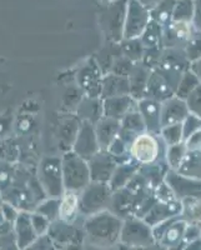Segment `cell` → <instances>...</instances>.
<instances>
[{
	"label": "cell",
	"mask_w": 201,
	"mask_h": 250,
	"mask_svg": "<svg viewBox=\"0 0 201 250\" xmlns=\"http://www.w3.org/2000/svg\"><path fill=\"white\" fill-rule=\"evenodd\" d=\"M124 219L119 218L109 209L86 216L82 223L85 248L109 249L119 245L120 231Z\"/></svg>",
	"instance_id": "1"
},
{
	"label": "cell",
	"mask_w": 201,
	"mask_h": 250,
	"mask_svg": "<svg viewBox=\"0 0 201 250\" xmlns=\"http://www.w3.org/2000/svg\"><path fill=\"white\" fill-rule=\"evenodd\" d=\"M119 245L129 249H151L156 247L153 228L142 218L129 216L124 219L120 231Z\"/></svg>",
	"instance_id": "2"
},
{
	"label": "cell",
	"mask_w": 201,
	"mask_h": 250,
	"mask_svg": "<svg viewBox=\"0 0 201 250\" xmlns=\"http://www.w3.org/2000/svg\"><path fill=\"white\" fill-rule=\"evenodd\" d=\"M62 184L65 190L81 191L91 182L88 160L68 150L61 156Z\"/></svg>",
	"instance_id": "3"
},
{
	"label": "cell",
	"mask_w": 201,
	"mask_h": 250,
	"mask_svg": "<svg viewBox=\"0 0 201 250\" xmlns=\"http://www.w3.org/2000/svg\"><path fill=\"white\" fill-rule=\"evenodd\" d=\"M166 145L161 138L144 131L135 138L129 145V155L139 165L151 164L165 159Z\"/></svg>",
	"instance_id": "4"
},
{
	"label": "cell",
	"mask_w": 201,
	"mask_h": 250,
	"mask_svg": "<svg viewBox=\"0 0 201 250\" xmlns=\"http://www.w3.org/2000/svg\"><path fill=\"white\" fill-rule=\"evenodd\" d=\"M181 73L164 68V66H156L151 69L149 80L146 84L144 98L164 102L173 95H175L176 86Z\"/></svg>",
	"instance_id": "5"
},
{
	"label": "cell",
	"mask_w": 201,
	"mask_h": 250,
	"mask_svg": "<svg viewBox=\"0 0 201 250\" xmlns=\"http://www.w3.org/2000/svg\"><path fill=\"white\" fill-rule=\"evenodd\" d=\"M113 190L109 183L91 180L79 191V214L84 218L108 209Z\"/></svg>",
	"instance_id": "6"
},
{
	"label": "cell",
	"mask_w": 201,
	"mask_h": 250,
	"mask_svg": "<svg viewBox=\"0 0 201 250\" xmlns=\"http://www.w3.org/2000/svg\"><path fill=\"white\" fill-rule=\"evenodd\" d=\"M186 227L187 222L181 215L173 216L151 227L156 247L161 249H182Z\"/></svg>",
	"instance_id": "7"
},
{
	"label": "cell",
	"mask_w": 201,
	"mask_h": 250,
	"mask_svg": "<svg viewBox=\"0 0 201 250\" xmlns=\"http://www.w3.org/2000/svg\"><path fill=\"white\" fill-rule=\"evenodd\" d=\"M38 176L41 189L48 198H60L65 190L62 184L61 158L59 156L44 158L40 162Z\"/></svg>",
	"instance_id": "8"
},
{
	"label": "cell",
	"mask_w": 201,
	"mask_h": 250,
	"mask_svg": "<svg viewBox=\"0 0 201 250\" xmlns=\"http://www.w3.org/2000/svg\"><path fill=\"white\" fill-rule=\"evenodd\" d=\"M48 235L54 242L55 249L60 248H82L84 244V229L75 223L64 222L57 219L50 222Z\"/></svg>",
	"instance_id": "9"
},
{
	"label": "cell",
	"mask_w": 201,
	"mask_h": 250,
	"mask_svg": "<svg viewBox=\"0 0 201 250\" xmlns=\"http://www.w3.org/2000/svg\"><path fill=\"white\" fill-rule=\"evenodd\" d=\"M126 4L128 1L126 3L118 1L109 8L108 12L100 17V28L106 42L120 43L122 40Z\"/></svg>",
	"instance_id": "10"
},
{
	"label": "cell",
	"mask_w": 201,
	"mask_h": 250,
	"mask_svg": "<svg viewBox=\"0 0 201 250\" xmlns=\"http://www.w3.org/2000/svg\"><path fill=\"white\" fill-rule=\"evenodd\" d=\"M150 21V10L140 0H128L122 39L139 38Z\"/></svg>",
	"instance_id": "11"
},
{
	"label": "cell",
	"mask_w": 201,
	"mask_h": 250,
	"mask_svg": "<svg viewBox=\"0 0 201 250\" xmlns=\"http://www.w3.org/2000/svg\"><path fill=\"white\" fill-rule=\"evenodd\" d=\"M104 74L97 60L91 58L77 73V84L85 97L101 98V80Z\"/></svg>",
	"instance_id": "12"
},
{
	"label": "cell",
	"mask_w": 201,
	"mask_h": 250,
	"mask_svg": "<svg viewBox=\"0 0 201 250\" xmlns=\"http://www.w3.org/2000/svg\"><path fill=\"white\" fill-rule=\"evenodd\" d=\"M164 182L170 188L175 198L180 202L187 198L201 196V180L185 176L175 170L167 169Z\"/></svg>",
	"instance_id": "13"
},
{
	"label": "cell",
	"mask_w": 201,
	"mask_h": 250,
	"mask_svg": "<svg viewBox=\"0 0 201 250\" xmlns=\"http://www.w3.org/2000/svg\"><path fill=\"white\" fill-rule=\"evenodd\" d=\"M71 150L85 160H89L91 156H94L100 150L94 124H91L90 122L81 120L77 137L74 139Z\"/></svg>",
	"instance_id": "14"
},
{
	"label": "cell",
	"mask_w": 201,
	"mask_h": 250,
	"mask_svg": "<svg viewBox=\"0 0 201 250\" xmlns=\"http://www.w3.org/2000/svg\"><path fill=\"white\" fill-rule=\"evenodd\" d=\"M194 33H195V28L193 23L171 21L169 25L162 28L161 46L162 48L184 49Z\"/></svg>",
	"instance_id": "15"
},
{
	"label": "cell",
	"mask_w": 201,
	"mask_h": 250,
	"mask_svg": "<svg viewBox=\"0 0 201 250\" xmlns=\"http://www.w3.org/2000/svg\"><path fill=\"white\" fill-rule=\"evenodd\" d=\"M88 164L91 180L109 183L118 162L108 150H99L88 160Z\"/></svg>",
	"instance_id": "16"
},
{
	"label": "cell",
	"mask_w": 201,
	"mask_h": 250,
	"mask_svg": "<svg viewBox=\"0 0 201 250\" xmlns=\"http://www.w3.org/2000/svg\"><path fill=\"white\" fill-rule=\"evenodd\" d=\"M135 109H138V100L134 99L130 94L102 99V115L104 117L120 120L126 114Z\"/></svg>",
	"instance_id": "17"
},
{
	"label": "cell",
	"mask_w": 201,
	"mask_h": 250,
	"mask_svg": "<svg viewBox=\"0 0 201 250\" xmlns=\"http://www.w3.org/2000/svg\"><path fill=\"white\" fill-rule=\"evenodd\" d=\"M136 199H138V195L131 193L128 188L124 187L113 191L108 209L121 219L134 216Z\"/></svg>",
	"instance_id": "18"
},
{
	"label": "cell",
	"mask_w": 201,
	"mask_h": 250,
	"mask_svg": "<svg viewBox=\"0 0 201 250\" xmlns=\"http://www.w3.org/2000/svg\"><path fill=\"white\" fill-rule=\"evenodd\" d=\"M182 211V202L178 199L170 200V202H158L150 208V210L145 214L144 219L145 222L150 227L159 224V223L164 222L166 219L173 218L176 215H181Z\"/></svg>",
	"instance_id": "19"
},
{
	"label": "cell",
	"mask_w": 201,
	"mask_h": 250,
	"mask_svg": "<svg viewBox=\"0 0 201 250\" xmlns=\"http://www.w3.org/2000/svg\"><path fill=\"white\" fill-rule=\"evenodd\" d=\"M160 109H161V103L158 100L150 98H141L138 100V110L141 114L146 131L156 135H159L161 129Z\"/></svg>",
	"instance_id": "20"
},
{
	"label": "cell",
	"mask_w": 201,
	"mask_h": 250,
	"mask_svg": "<svg viewBox=\"0 0 201 250\" xmlns=\"http://www.w3.org/2000/svg\"><path fill=\"white\" fill-rule=\"evenodd\" d=\"M187 114H189V109H187L185 100L173 95L169 99L161 102V109H160L161 128L166 125L182 123Z\"/></svg>",
	"instance_id": "21"
},
{
	"label": "cell",
	"mask_w": 201,
	"mask_h": 250,
	"mask_svg": "<svg viewBox=\"0 0 201 250\" xmlns=\"http://www.w3.org/2000/svg\"><path fill=\"white\" fill-rule=\"evenodd\" d=\"M14 236L18 249H28L31 243L35 240L38 235L31 225L30 211H19L18 218L14 222Z\"/></svg>",
	"instance_id": "22"
},
{
	"label": "cell",
	"mask_w": 201,
	"mask_h": 250,
	"mask_svg": "<svg viewBox=\"0 0 201 250\" xmlns=\"http://www.w3.org/2000/svg\"><path fill=\"white\" fill-rule=\"evenodd\" d=\"M119 122L120 128L118 135H119V137L128 145H130L131 142H133L138 135H140L141 133L146 131L141 114L139 113L138 109L126 114V115H125L124 118H121Z\"/></svg>",
	"instance_id": "23"
},
{
	"label": "cell",
	"mask_w": 201,
	"mask_h": 250,
	"mask_svg": "<svg viewBox=\"0 0 201 250\" xmlns=\"http://www.w3.org/2000/svg\"><path fill=\"white\" fill-rule=\"evenodd\" d=\"M150 71L151 69L145 66L141 62H138L134 64L133 69L129 73L128 80L129 86H130V95L135 100H139L145 97V90H146Z\"/></svg>",
	"instance_id": "24"
},
{
	"label": "cell",
	"mask_w": 201,
	"mask_h": 250,
	"mask_svg": "<svg viewBox=\"0 0 201 250\" xmlns=\"http://www.w3.org/2000/svg\"><path fill=\"white\" fill-rule=\"evenodd\" d=\"M94 126H95L100 150H108L109 145L119 134L120 122L113 118L102 117L94 124Z\"/></svg>",
	"instance_id": "25"
},
{
	"label": "cell",
	"mask_w": 201,
	"mask_h": 250,
	"mask_svg": "<svg viewBox=\"0 0 201 250\" xmlns=\"http://www.w3.org/2000/svg\"><path fill=\"white\" fill-rule=\"evenodd\" d=\"M128 94H130L128 77L114 74V73L104 74L101 80V99L128 95Z\"/></svg>",
	"instance_id": "26"
},
{
	"label": "cell",
	"mask_w": 201,
	"mask_h": 250,
	"mask_svg": "<svg viewBox=\"0 0 201 250\" xmlns=\"http://www.w3.org/2000/svg\"><path fill=\"white\" fill-rule=\"evenodd\" d=\"M79 215V193L75 190H64L60 196L59 219L68 223H75Z\"/></svg>",
	"instance_id": "27"
},
{
	"label": "cell",
	"mask_w": 201,
	"mask_h": 250,
	"mask_svg": "<svg viewBox=\"0 0 201 250\" xmlns=\"http://www.w3.org/2000/svg\"><path fill=\"white\" fill-rule=\"evenodd\" d=\"M77 114L80 120H85V122H90L91 124H95L100 118L104 117L102 115V99L84 95L77 108Z\"/></svg>",
	"instance_id": "28"
},
{
	"label": "cell",
	"mask_w": 201,
	"mask_h": 250,
	"mask_svg": "<svg viewBox=\"0 0 201 250\" xmlns=\"http://www.w3.org/2000/svg\"><path fill=\"white\" fill-rule=\"evenodd\" d=\"M139 168L140 165L133 159L116 165L115 170H114L113 175L109 180V187H110L111 190L114 191L124 188L125 185L128 184L129 180L131 179V176L139 170Z\"/></svg>",
	"instance_id": "29"
},
{
	"label": "cell",
	"mask_w": 201,
	"mask_h": 250,
	"mask_svg": "<svg viewBox=\"0 0 201 250\" xmlns=\"http://www.w3.org/2000/svg\"><path fill=\"white\" fill-rule=\"evenodd\" d=\"M190 62L187 60L184 49L179 48H162L161 60H160V66L171 69V70L182 73L186 69H189Z\"/></svg>",
	"instance_id": "30"
},
{
	"label": "cell",
	"mask_w": 201,
	"mask_h": 250,
	"mask_svg": "<svg viewBox=\"0 0 201 250\" xmlns=\"http://www.w3.org/2000/svg\"><path fill=\"white\" fill-rule=\"evenodd\" d=\"M178 173L201 180V150H187Z\"/></svg>",
	"instance_id": "31"
},
{
	"label": "cell",
	"mask_w": 201,
	"mask_h": 250,
	"mask_svg": "<svg viewBox=\"0 0 201 250\" xmlns=\"http://www.w3.org/2000/svg\"><path fill=\"white\" fill-rule=\"evenodd\" d=\"M176 0H159L158 3L150 8V19L156 21L162 28L167 26L173 21L174 6Z\"/></svg>",
	"instance_id": "32"
},
{
	"label": "cell",
	"mask_w": 201,
	"mask_h": 250,
	"mask_svg": "<svg viewBox=\"0 0 201 250\" xmlns=\"http://www.w3.org/2000/svg\"><path fill=\"white\" fill-rule=\"evenodd\" d=\"M119 55H121V50H120L119 43H111V42H106V45L104 49L100 50L99 54L94 59L97 60L98 65L101 69L102 74H108L110 73V69L113 66L114 62Z\"/></svg>",
	"instance_id": "33"
},
{
	"label": "cell",
	"mask_w": 201,
	"mask_h": 250,
	"mask_svg": "<svg viewBox=\"0 0 201 250\" xmlns=\"http://www.w3.org/2000/svg\"><path fill=\"white\" fill-rule=\"evenodd\" d=\"M161 37H162V26L159 25L156 21L150 19L147 23L146 28L144 29L142 34L140 35L139 39L145 49L156 48L161 46ZM162 48V46H161Z\"/></svg>",
	"instance_id": "34"
},
{
	"label": "cell",
	"mask_w": 201,
	"mask_h": 250,
	"mask_svg": "<svg viewBox=\"0 0 201 250\" xmlns=\"http://www.w3.org/2000/svg\"><path fill=\"white\" fill-rule=\"evenodd\" d=\"M181 216L190 224H196L201 228V196L182 200Z\"/></svg>",
	"instance_id": "35"
},
{
	"label": "cell",
	"mask_w": 201,
	"mask_h": 250,
	"mask_svg": "<svg viewBox=\"0 0 201 250\" xmlns=\"http://www.w3.org/2000/svg\"><path fill=\"white\" fill-rule=\"evenodd\" d=\"M199 83H200V80L198 79V77L190 69H186L180 75V79H179L178 86H176L175 90V97L185 100L187 95L196 88Z\"/></svg>",
	"instance_id": "36"
},
{
	"label": "cell",
	"mask_w": 201,
	"mask_h": 250,
	"mask_svg": "<svg viewBox=\"0 0 201 250\" xmlns=\"http://www.w3.org/2000/svg\"><path fill=\"white\" fill-rule=\"evenodd\" d=\"M120 50L124 57L130 59L131 62H138L141 60L144 54V45L141 44L139 38H133V39H122L120 42Z\"/></svg>",
	"instance_id": "37"
},
{
	"label": "cell",
	"mask_w": 201,
	"mask_h": 250,
	"mask_svg": "<svg viewBox=\"0 0 201 250\" xmlns=\"http://www.w3.org/2000/svg\"><path fill=\"white\" fill-rule=\"evenodd\" d=\"M186 151L187 149L184 142L174 145H167L166 150H165V162L167 164V168L170 170H178Z\"/></svg>",
	"instance_id": "38"
},
{
	"label": "cell",
	"mask_w": 201,
	"mask_h": 250,
	"mask_svg": "<svg viewBox=\"0 0 201 250\" xmlns=\"http://www.w3.org/2000/svg\"><path fill=\"white\" fill-rule=\"evenodd\" d=\"M159 137L161 138L165 145H174L178 143L184 142V134H182V124L176 123V124L166 125L160 129Z\"/></svg>",
	"instance_id": "39"
},
{
	"label": "cell",
	"mask_w": 201,
	"mask_h": 250,
	"mask_svg": "<svg viewBox=\"0 0 201 250\" xmlns=\"http://www.w3.org/2000/svg\"><path fill=\"white\" fill-rule=\"evenodd\" d=\"M194 17V0H176L174 6L173 21L191 23Z\"/></svg>",
	"instance_id": "40"
},
{
	"label": "cell",
	"mask_w": 201,
	"mask_h": 250,
	"mask_svg": "<svg viewBox=\"0 0 201 250\" xmlns=\"http://www.w3.org/2000/svg\"><path fill=\"white\" fill-rule=\"evenodd\" d=\"M59 204H60V198H48L44 202H40L39 204L35 207L34 211L37 213L43 214L44 216L53 222L59 219Z\"/></svg>",
	"instance_id": "41"
},
{
	"label": "cell",
	"mask_w": 201,
	"mask_h": 250,
	"mask_svg": "<svg viewBox=\"0 0 201 250\" xmlns=\"http://www.w3.org/2000/svg\"><path fill=\"white\" fill-rule=\"evenodd\" d=\"M80 123L81 120H79V118H73V119L66 120L61 126V131H60V137H61V142L65 143L66 145H69V149L71 150V146H73V143L75 137H77L78 129L80 126Z\"/></svg>",
	"instance_id": "42"
},
{
	"label": "cell",
	"mask_w": 201,
	"mask_h": 250,
	"mask_svg": "<svg viewBox=\"0 0 201 250\" xmlns=\"http://www.w3.org/2000/svg\"><path fill=\"white\" fill-rule=\"evenodd\" d=\"M184 51L189 62H193L201 57V31L195 30L193 37L190 38V40L185 45Z\"/></svg>",
	"instance_id": "43"
},
{
	"label": "cell",
	"mask_w": 201,
	"mask_h": 250,
	"mask_svg": "<svg viewBox=\"0 0 201 250\" xmlns=\"http://www.w3.org/2000/svg\"><path fill=\"white\" fill-rule=\"evenodd\" d=\"M185 103L189 109V113L201 117V83H199L196 88L187 95Z\"/></svg>",
	"instance_id": "44"
},
{
	"label": "cell",
	"mask_w": 201,
	"mask_h": 250,
	"mask_svg": "<svg viewBox=\"0 0 201 250\" xmlns=\"http://www.w3.org/2000/svg\"><path fill=\"white\" fill-rule=\"evenodd\" d=\"M161 46L145 49L144 54H142V58L140 62L149 69L156 68V66H159V64H160V60H161Z\"/></svg>",
	"instance_id": "45"
},
{
	"label": "cell",
	"mask_w": 201,
	"mask_h": 250,
	"mask_svg": "<svg viewBox=\"0 0 201 250\" xmlns=\"http://www.w3.org/2000/svg\"><path fill=\"white\" fill-rule=\"evenodd\" d=\"M134 64H135V62H131L130 59H128V58L124 57V55L121 54L115 59V62H114L113 66H111L110 69V73L128 77L129 73H130L131 69H133Z\"/></svg>",
	"instance_id": "46"
},
{
	"label": "cell",
	"mask_w": 201,
	"mask_h": 250,
	"mask_svg": "<svg viewBox=\"0 0 201 250\" xmlns=\"http://www.w3.org/2000/svg\"><path fill=\"white\" fill-rule=\"evenodd\" d=\"M182 134H184V140L191 134L201 129V117H198L195 114L189 113L184 120H182Z\"/></svg>",
	"instance_id": "47"
},
{
	"label": "cell",
	"mask_w": 201,
	"mask_h": 250,
	"mask_svg": "<svg viewBox=\"0 0 201 250\" xmlns=\"http://www.w3.org/2000/svg\"><path fill=\"white\" fill-rule=\"evenodd\" d=\"M30 220L33 229H34L37 235H43V234L48 233L49 225H50V220L43 214L37 213V211H31L30 213Z\"/></svg>",
	"instance_id": "48"
},
{
	"label": "cell",
	"mask_w": 201,
	"mask_h": 250,
	"mask_svg": "<svg viewBox=\"0 0 201 250\" xmlns=\"http://www.w3.org/2000/svg\"><path fill=\"white\" fill-rule=\"evenodd\" d=\"M28 249H55V245L54 242L51 240V238L46 233L43 234V235H38Z\"/></svg>",
	"instance_id": "49"
},
{
	"label": "cell",
	"mask_w": 201,
	"mask_h": 250,
	"mask_svg": "<svg viewBox=\"0 0 201 250\" xmlns=\"http://www.w3.org/2000/svg\"><path fill=\"white\" fill-rule=\"evenodd\" d=\"M199 238H201V228L196 224H190V223H187L186 230H185L184 245H182V249H184L189 243L194 242L195 239H199Z\"/></svg>",
	"instance_id": "50"
},
{
	"label": "cell",
	"mask_w": 201,
	"mask_h": 250,
	"mask_svg": "<svg viewBox=\"0 0 201 250\" xmlns=\"http://www.w3.org/2000/svg\"><path fill=\"white\" fill-rule=\"evenodd\" d=\"M0 211H1V214H3V216L5 220H8V222H10V223H14L15 219L18 218V214H19L20 210L18 209L17 207H14L13 204H10V203L4 202L3 205L0 207Z\"/></svg>",
	"instance_id": "51"
},
{
	"label": "cell",
	"mask_w": 201,
	"mask_h": 250,
	"mask_svg": "<svg viewBox=\"0 0 201 250\" xmlns=\"http://www.w3.org/2000/svg\"><path fill=\"white\" fill-rule=\"evenodd\" d=\"M184 144L187 150H201V129L187 137Z\"/></svg>",
	"instance_id": "52"
},
{
	"label": "cell",
	"mask_w": 201,
	"mask_h": 250,
	"mask_svg": "<svg viewBox=\"0 0 201 250\" xmlns=\"http://www.w3.org/2000/svg\"><path fill=\"white\" fill-rule=\"evenodd\" d=\"M191 23L195 30L201 31V0H194V17Z\"/></svg>",
	"instance_id": "53"
},
{
	"label": "cell",
	"mask_w": 201,
	"mask_h": 250,
	"mask_svg": "<svg viewBox=\"0 0 201 250\" xmlns=\"http://www.w3.org/2000/svg\"><path fill=\"white\" fill-rule=\"evenodd\" d=\"M14 234V223H10L4 219L0 223V238H8Z\"/></svg>",
	"instance_id": "54"
},
{
	"label": "cell",
	"mask_w": 201,
	"mask_h": 250,
	"mask_svg": "<svg viewBox=\"0 0 201 250\" xmlns=\"http://www.w3.org/2000/svg\"><path fill=\"white\" fill-rule=\"evenodd\" d=\"M189 69L193 71L196 77H198V79L200 80L201 83V57L198 58V59L193 60V62H190Z\"/></svg>",
	"instance_id": "55"
},
{
	"label": "cell",
	"mask_w": 201,
	"mask_h": 250,
	"mask_svg": "<svg viewBox=\"0 0 201 250\" xmlns=\"http://www.w3.org/2000/svg\"><path fill=\"white\" fill-rule=\"evenodd\" d=\"M4 203V198H3V194H1V191H0V207L3 205Z\"/></svg>",
	"instance_id": "56"
},
{
	"label": "cell",
	"mask_w": 201,
	"mask_h": 250,
	"mask_svg": "<svg viewBox=\"0 0 201 250\" xmlns=\"http://www.w3.org/2000/svg\"><path fill=\"white\" fill-rule=\"evenodd\" d=\"M4 220V216H3V214H1V211H0V223L3 222Z\"/></svg>",
	"instance_id": "57"
}]
</instances>
